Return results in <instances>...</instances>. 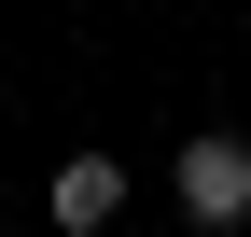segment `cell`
Wrapping results in <instances>:
<instances>
[{"label":"cell","mask_w":251,"mask_h":237,"mask_svg":"<svg viewBox=\"0 0 251 237\" xmlns=\"http://www.w3.org/2000/svg\"><path fill=\"white\" fill-rule=\"evenodd\" d=\"M181 223H196V237H237L251 223V140L237 126H196V140H181Z\"/></svg>","instance_id":"cell-1"},{"label":"cell","mask_w":251,"mask_h":237,"mask_svg":"<svg viewBox=\"0 0 251 237\" xmlns=\"http://www.w3.org/2000/svg\"><path fill=\"white\" fill-rule=\"evenodd\" d=\"M112 210H126V167H112V154H70V167L42 182V223H56V237H98Z\"/></svg>","instance_id":"cell-2"}]
</instances>
